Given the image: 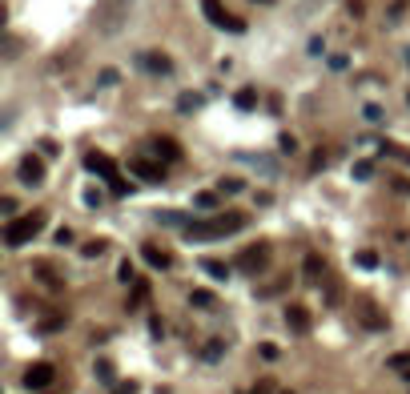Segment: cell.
Masks as SVG:
<instances>
[{"label": "cell", "mask_w": 410, "mask_h": 394, "mask_svg": "<svg viewBox=\"0 0 410 394\" xmlns=\"http://www.w3.org/2000/svg\"><path fill=\"white\" fill-rule=\"evenodd\" d=\"M85 169H89V173H101L117 197H125V193L133 189V181H125V177H121V169H117V161L109 157V153H97V149H92V153H85Z\"/></svg>", "instance_id": "obj_3"}, {"label": "cell", "mask_w": 410, "mask_h": 394, "mask_svg": "<svg viewBox=\"0 0 410 394\" xmlns=\"http://www.w3.org/2000/svg\"><path fill=\"white\" fill-rule=\"evenodd\" d=\"M52 378H57V366H52V362H32V366L24 371V386H28V391H48Z\"/></svg>", "instance_id": "obj_6"}, {"label": "cell", "mask_w": 410, "mask_h": 394, "mask_svg": "<svg viewBox=\"0 0 410 394\" xmlns=\"http://www.w3.org/2000/svg\"><path fill=\"white\" fill-rule=\"evenodd\" d=\"M277 394H294V391H277Z\"/></svg>", "instance_id": "obj_44"}, {"label": "cell", "mask_w": 410, "mask_h": 394, "mask_svg": "<svg viewBox=\"0 0 410 394\" xmlns=\"http://www.w3.org/2000/svg\"><path fill=\"white\" fill-rule=\"evenodd\" d=\"M246 213H237V209H229V213H217V217H205V221H189L185 226V237L189 242H213V237H226V233H237L246 230Z\"/></svg>", "instance_id": "obj_1"}, {"label": "cell", "mask_w": 410, "mask_h": 394, "mask_svg": "<svg viewBox=\"0 0 410 394\" xmlns=\"http://www.w3.org/2000/svg\"><path fill=\"white\" fill-rule=\"evenodd\" d=\"M61 326H68V314H65V310H57V314H45V318L37 322V330H41V334H52V330H61Z\"/></svg>", "instance_id": "obj_13"}, {"label": "cell", "mask_w": 410, "mask_h": 394, "mask_svg": "<svg viewBox=\"0 0 410 394\" xmlns=\"http://www.w3.org/2000/svg\"><path fill=\"white\" fill-rule=\"evenodd\" d=\"M326 302H330V306H338V282H334V278H326Z\"/></svg>", "instance_id": "obj_32"}, {"label": "cell", "mask_w": 410, "mask_h": 394, "mask_svg": "<svg viewBox=\"0 0 410 394\" xmlns=\"http://www.w3.org/2000/svg\"><path fill=\"white\" fill-rule=\"evenodd\" d=\"M129 169H133L137 177H145V181H153V186H161V181H165V173H161V165L145 161V157H133V161H129Z\"/></svg>", "instance_id": "obj_12"}, {"label": "cell", "mask_w": 410, "mask_h": 394, "mask_svg": "<svg viewBox=\"0 0 410 394\" xmlns=\"http://www.w3.org/2000/svg\"><path fill=\"white\" fill-rule=\"evenodd\" d=\"M85 201H89V206H101V189H85Z\"/></svg>", "instance_id": "obj_41"}, {"label": "cell", "mask_w": 410, "mask_h": 394, "mask_svg": "<svg viewBox=\"0 0 410 394\" xmlns=\"http://www.w3.org/2000/svg\"><path fill=\"white\" fill-rule=\"evenodd\" d=\"M145 298H149V286H145V282H133V298H129V306H125V310H137Z\"/></svg>", "instance_id": "obj_23"}, {"label": "cell", "mask_w": 410, "mask_h": 394, "mask_svg": "<svg viewBox=\"0 0 410 394\" xmlns=\"http://www.w3.org/2000/svg\"><path fill=\"white\" fill-rule=\"evenodd\" d=\"M277 145H282V153H297V141L290 137V133H282V141H277Z\"/></svg>", "instance_id": "obj_34"}, {"label": "cell", "mask_w": 410, "mask_h": 394, "mask_svg": "<svg viewBox=\"0 0 410 394\" xmlns=\"http://www.w3.org/2000/svg\"><path fill=\"white\" fill-rule=\"evenodd\" d=\"M222 354H226V342H222V338H209V342L202 346V358H205V362H217Z\"/></svg>", "instance_id": "obj_18"}, {"label": "cell", "mask_w": 410, "mask_h": 394, "mask_svg": "<svg viewBox=\"0 0 410 394\" xmlns=\"http://www.w3.org/2000/svg\"><path fill=\"white\" fill-rule=\"evenodd\" d=\"M202 8H205V17L217 24V28H229V32H246V21H242V17H229L222 0H202Z\"/></svg>", "instance_id": "obj_5"}, {"label": "cell", "mask_w": 410, "mask_h": 394, "mask_svg": "<svg viewBox=\"0 0 410 394\" xmlns=\"http://www.w3.org/2000/svg\"><path fill=\"white\" fill-rule=\"evenodd\" d=\"M45 221H48L45 209H32V213H24V217H12V221L4 226V246H8V250H21V246H28L37 233L45 230Z\"/></svg>", "instance_id": "obj_2"}, {"label": "cell", "mask_w": 410, "mask_h": 394, "mask_svg": "<svg viewBox=\"0 0 410 394\" xmlns=\"http://www.w3.org/2000/svg\"><path fill=\"white\" fill-rule=\"evenodd\" d=\"M117 278H121V282H141V278L133 274V262H129V257H125V262L117 266Z\"/></svg>", "instance_id": "obj_27"}, {"label": "cell", "mask_w": 410, "mask_h": 394, "mask_svg": "<svg viewBox=\"0 0 410 394\" xmlns=\"http://www.w3.org/2000/svg\"><path fill=\"white\" fill-rule=\"evenodd\" d=\"M105 246H109V242L92 237V242H85V246H81V254H85V257H101V254H105Z\"/></svg>", "instance_id": "obj_24"}, {"label": "cell", "mask_w": 410, "mask_h": 394, "mask_svg": "<svg viewBox=\"0 0 410 394\" xmlns=\"http://www.w3.org/2000/svg\"><path fill=\"white\" fill-rule=\"evenodd\" d=\"M354 262H358L362 270H374V266H378V254H374V250H362V254L354 257Z\"/></svg>", "instance_id": "obj_28"}, {"label": "cell", "mask_w": 410, "mask_h": 394, "mask_svg": "<svg viewBox=\"0 0 410 394\" xmlns=\"http://www.w3.org/2000/svg\"><path fill=\"white\" fill-rule=\"evenodd\" d=\"M177 109H182V113H193V109H202V97H197V93H182V97H177Z\"/></svg>", "instance_id": "obj_22"}, {"label": "cell", "mask_w": 410, "mask_h": 394, "mask_svg": "<svg viewBox=\"0 0 410 394\" xmlns=\"http://www.w3.org/2000/svg\"><path fill=\"white\" fill-rule=\"evenodd\" d=\"M362 322L370 326V330H387V318H382L374 306H366V310H362Z\"/></svg>", "instance_id": "obj_20"}, {"label": "cell", "mask_w": 410, "mask_h": 394, "mask_svg": "<svg viewBox=\"0 0 410 394\" xmlns=\"http://www.w3.org/2000/svg\"><path fill=\"white\" fill-rule=\"evenodd\" d=\"M113 394H137V382H133V378H129V382H117Z\"/></svg>", "instance_id": "obj_36"}, {"label": "cell", "mask_w": 410, "mask_h": 394, "mask_svg": "<svg viewBox=\"0 0 410 394\" xmlns=\"http://www.w3.org/2000/svg\"><path fill=\"white\" fill-rule=\"evenodd\" d=\"M157 221H161V226H182V230L189 226V221H185V213H177V209H161Z\"/></svg>", "instance_id": "obj_19"}, {"label": "cell", "mask_w": 410, "mask_h": 394, "mask_svg": "<svg viewBox=\"0 0 410 394\" xmlns=\"http://www.w3.org/2000/svg\"><path fill=\"white\" fill-rule=\"evenodd\" d=\"M137 65H141L145 72H161V77L173 69V61H169L165 52H157V48H145V52H137Z\"/></svg>", "instance_id": "obj_8"}, {"label": "cell", "mask_w": 410, "mask_h": 394, "mask_svg": "<svg viewBox=\"0 0 410 394\" xmlns=\"http://www.w3.org/2000/svg\"><path fill=\"white\" fill-rule=\"evenodd\" d=\"M257 4H270V0H257Z\"/></svg>", "instance_id": "obj_45"}, {"label": "cell", "mask_w": 410, "mask_h": 394, "mask_svg": "<svg viewBox=\"0 0 410 394\" xmlns=\"http://www.w3.org/2000/svg\"><path fill=\"white\" fill-rule=\"evenodd\" d=\"M407 65H410V48H407Z\"/></svg>", "instance_id": "obj_43"}, {"label": "cell", "mask_w": 410, "mask_h": 394, "mask_svg": "<svg viewBox=\"0 0 410 394\" xmlns=\"http://www.w3.org/2000/svg\"><path fill=\"white\" fill-rule=\"evenodd\" d=\"M233 105H237V109H253V105H257V93H253V89H237V93H233Z\"/></svg>", "instance_id": "obj_21"}, {"label": "cell", "mask_w": 410, "mask_h": 394, "mask_svg": "<svg viewBox=\"0 0 410 394\" xmlns=\"http://www.w3.org/2000/svg\"><path fill=\"white\" fill-rule=\"evenodd\" d=\"M189 302H193V306H202V310H209V306H213V294H209V290H193Z\"/></svg>", "instance_id": "obj_26"}, {"label": "cell", "mask_w": 410, "mask_h": 394, "mask_svg": "<svg viewBox=\"0 0 410 394\" xmlns=\"http://www.w3.org/2000/svg\"><path fill=\"white\" fill-rule=\"evenodd\" d=\"M306 278H310V282H326V262H322L318 254L306 257Z\"/></svg>", "instance_id": "obj_17"}, {"label": "cell", "mask_w": 410, "mask_h": 394, "mask_svg": "<svg viewBox=\"0 0 410 394\" xmlns=\"http://www.w3.org/2000/svg\"><path fill=\"white\" fill-rule=\"evenodd\" d=\"M202 270L209 274V278H217V282L229 278V266H226V262H217V257H202Z\"/></svg>", "instance_id": "obj_14"}, {"label": "cell", "mask_w": 410, "mask_h": 394, "mask_svg": "<svg viewBox=\"0 0 410 394\" xmlns=\"http://www.w3.org/2000/svg\"><path fill=\"white\" fill-rule=\"evenodd\" d=\"M366 121H382V109L378 105H366Z\"/></svg>", "instance_id": "obj_40"}, {"label": "cell", "mask_w": 410, "mask_h": 394, "mask_svg": "<svg viewBox=\"0 0 410 394\" xmlns=\"http://www.w3.org/2000/svg\"><path fill=\"white\" fill-rule=\"evenodd\" d=\"M407 382H410V371H407Z\"/></svg>", "instance_id": "obj_46"}, {"label": "cell", "mask_w": 410, "mask_h": 394, "mask_svg": "<svg viewBox=\"0 0 410 394\" xmlns=\"http://www.w3.org/2000/svg\"><path fill=\"white\" fill-rule=\"evenodd\" d=\"M286 326H290L294 334H306V330H310V310H306L302 302H290V306H286Z\"/></svg>", "instance_id": "obj_9"}, {"label": "cell", "mask_w": 410, "mask_h": 394, "mask_svg": "<svg viewBox=\"0 0 410 394\" xmlns=\"http://www.w3.org/2000/svg\"><path fill=\"white\" fill-rule=\"evenodd\" d=\"M250 394H273V382H270V378H262V382H257Z\"/></svg>", "instance_id": "obj_39"}, {"label": "cell", "mask_w": 410, "mask_h": 394, "mask_svg": "<svg viewBox=\"0 0 410 394\" xmlns=\"http://www.w3.org/2000/svg\"><path fill=\"white\" fill-rule=\"evenodd\" d=\"M141 257H145L153 270H169V266H173V254H169V250H161V246H153V242H145V246H141Z\"/></svg>", "instance_id": "obj_10"}, {"label": "cell", "mask_w": 410, "mask_h": 394, "mask_svg": "<svg viewBox=\"0 0 410 394\" xmlns=\"http://www.w3.org/2000/svg\"><path fill=\"white\" fill-rule=\"evenodd\" d=\"M370 173H374V165H370V161H358V165H354V177H362V181H366Z\"/></svg>", "instance_id": "obj_35"}, {"label": "cell", "mask_w": 410, "mask_h": 394, "mask_svg": "<svg viewBox=\"0 0 410 394\" xmlns=\"http://www.w3.org/2000/svg\"><path fill=\"white\" fill-rule=\"evenodd\" d=\"M217 189H222V193H242V177H222V181H217Z\"/></svg>", "instance_id": "obj_25"}, {"label": "cell", "mask_w": 410, "mask_h": 394, "mask_svg": "<svg viewBox=\"0 0 410 394\" xmlns=\"http://www.w3.org/2000/svg\"><path fill=\"white\" fill-rule=\"evenodd\" d=\"M326 161H330V157H326V153H322V149H318V153H314V161H310V169L318 173V169H326Z\"/></svg>", "instance_id": "obj_37"}, {"label": "cell", "mask_w": 410, "mask_h": 394, "mask_svg": "<svg viewBox=\"0 0 410 394\" xmlns=\"http://www.w3.org/2000/svg\"><path fill=\"white\" fill-rule=\"evenodd\" d=\"M270 257H273V250L266 242H257V246H250V250L237 254V270H242V274H262V270L270 266Z\"/></svg>", "instance_id": "obj_4"}, {"label": "cell", "mask_w": 410, "mask_h": 394, "mask_svg": "<svg viewBox=\"0 0 410 394\" xmlns=\"http://www.w3.org/2000/svg\"><path fill=\"white\" fill-rule=\"evenodd\" d=\"M290 290V278H273L266 286H257V298H277V294H286Z\"/></svg>", "instance_id": "obj_15"}, {"label": "cell", "mask_w": 410, "mask_h": 394, "mask_svg": "<svg viewBox=\"0 0 410 394\" xmlns=\"http://www.w3.org/2000/svg\"><path fill=\"white\" fill-rule=\"evenodd\" d=\"M402 12H407V0H394V12H390V21H398Z\"/></svg>", "instance_id": "obj_42"}, {"label": "cell", "mask_w": 410, "mask_h": 394, "mask_svg": "<svg viewBox=\"0 0 410 394\" xmlns=\"http://www.w3.org/2000/svg\"><path fill=\"white\" fill-rule=\"evenodd\" d=\"M97 378L101 382H113V362H97Z\"/></svg>", "instance_id": "obj_30"}, {"label": "cell", "mask_w": 410, "mask_h": 394, "mask_svg": "<svg viewBox=\"0 0 410 394\" xmlns=\"http://www.w3.org/2000/svg\"><path fill=\"white\" fill-rule=\"evenodd\" d=\"M17 173H21V181L24 186H45V161L41 157H21V165H17Z\"/></svg>", "instance_id": "obj_7"}, {"label": "cell", "mask_w": 410, "mask_h": 394, "mask_svg": "<svg viewBox=\"0 0 410 394\" xmlns=\"http://www.w3.org/2000/svg\"><path fill=\"white\" fill-rule=\"evenodd\" d=\"M32 274H37V278L45 282L48 290H57V286H61V278H57V270H52L48 262H37V266H32Z\"/></svg>", "instance_id": "obj_16"}, {"label": "cell", "mask_w": 410, "mask_h": 394, "mask_svg": "<svg viewBox=\"0 0 410 394\" xmlns=\"http://www.w3.org/2000/svg\"><path fill=\"white\" fill-rule=\"evenodd\" d=\"M68 242H72V230H68V226H61V230H57V246H68Z\"/></svg>", "instance_id": "obj_38"}, {"label": "cell", "mask_w": 410, "mask_h": 394, "mask_svg": "<svg viewBox=\"0 0 410 394\" xmlns=\"http://www.w3.org/2000/svg\"><path fill=\"white\" fill-rule=\"evenodd\" d=\"M382 153H390V157H398V161H407V165H410V153L402 149V145H382Z\"/></svg>", "instance_id": "obj_29"}, {"label": "cell", "mask_w": 410, "mask_h": 394, "mask_svg": "<svg viewBox=\"0 0 410 394\" xmlns=\"http://www.w3.org/2000/svg\"><path fill=\"white\" fill-rule=\"evenodd\" d=\"M390 371H410V354H394L390 358Z\"/></svg>", "instance_id": "obj_31"}, {"label": "cell", "mask_w": 410, "mask_h": 394, "mask_svg": "<svg viewBox=\"0 0 410 394\" xmlns=\"http://www.w3.org/2000/svg\"><path fill=\"white\" fill-rule=\"evenodd\" d=\"M193 201H197V206H202V209H213V206H217V193H197Z\"/></svg>", "instance_id": "obj_33"}, {"label": "cell", "mask_w": 410, "mask_h": 394, "mask_svg": "<svg viewBox=\"0 0 410 394\" xmlns=\"http://www.w3.org/2000/svg\"><path fill=\"white\" fill-rule=\"evenodd\" d=\"M149 149L157 153L161 161H182V145H177L173 137H153L149 141Z\"/></svg>", "instance_id": "obj_11"}]
</instances>
